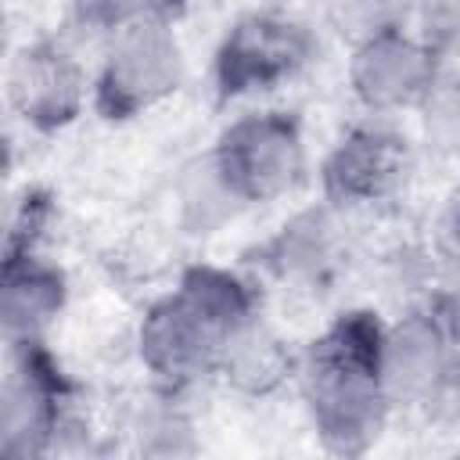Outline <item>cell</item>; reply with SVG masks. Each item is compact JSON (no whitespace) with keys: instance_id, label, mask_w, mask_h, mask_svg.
Listing matches in <instances>:
<instances>
[{"instance_id":"cell-1","label":"cell","mask_w":460,"mask_h":460,"mask_svg":"<svg viewBox=\"0 0 460 460\" xmlns=\"http://www.w3.org/2000/svg\"><path fill=\"white\" fill-rule=\"evenodd\" d=\"M385 320L370 309L338 313L298 356L313 435L338 460H359L388 424L392 399L381 374Z\"/></svg>"},{"instance_id":"cell-2","label":"cell","mask_w":460,"mask_h":460,"mask_svg":"<svg viewBox=\"0 0 460 460\" xmlns=\"http://www.w3.org/2000/svg\"><path fill=\"white\" fill-rule=\"evenodd\" d=\"M180 14L183 7L155 0L144 18L104 43V58L90 93V108L97 119L129 122L180 93L187 79L183 47L176 40Z\"/></svg>"},{"instance_id":"cell-3","label":"cell","mask_w":460,"mask_h":460,"mask_svg":"<svg viewBox=\"0 0 460 460\" xmlns=\"http://www.w3.org/2000/svg\"><path fill=\"white\" fill-rule=\"evenodd\" d=\"M208 151L241 205L277 201L305 176L302 119L284 108L248 111L226 122Z\"/></svg>"},{"instance_id":"cell-4","label":"cell","mask_w":460,"mask_h":460,"mask_svg":"<svg viewBox=\"0 0 460 460\" xmlns=\"http://www.w3.org/2000/svg\"><path fill=\"white\" fill-rule=\"evenodd\" d=\"M316 54L305 22L284 11H248L226 25L212 54V86L219 101L252 97L295 79Z\"/></svg>"},{"instance_id":"cell-5","label":"cell","mask_w":460,"mask_h":460,"mask_svg":"<svg viewBox=\"0 0 460 460\" xmlns=\"http://www.w3.org/2000/svg\"><path fill=\"white\" fill-rule=\"evenodd\" d=\"M72 381L47 341L11 345V370L0 388V460H47L68 424Z\"/></svg>"},{"instance_id":"cell-6","label":"cell","mask_w":460,"mask_h":460,"mask_svg":"<svg viewBox=\"0 0 460 460\" xmlns=\"http://www.w3.org/2000/svg\"><path fill=\"white\" fill-rule=\"evenodd\" d=\"M438 75L442 54L399 18H381L367 25L349 54L352 97L374 115L420 108Z\"/></svg>"},{"instance_id":"cell-7","label":"cell","mask_w":460,"mask_h":460,"mask_svg":"<svg viewBox=\"0 0 460 460\" xmlns=\"http://www.w3.org/2000/svg\"><path fill=\"white\" fill-rule=\"evenodd\" d=\"M93 93V79L61 36H40L22 43L7 65V101L14 115L50 137L68 129Z\"/></svg>"},{"instance_id":"cell-8","label":"cell","mask_w":460,"mask_h":460,"mask_svg":"<svg viewBox=\"0 0 460 460\" xmlns=\"http://www.w3.org/2000/svg\"><path fill=\"white\" fill-rule=\"evenodd\" d=\"M413 172V144L388 122H356L338 137L320 165L327 205H374L406 187Z\"/></svg>"},{"instance_id":"cell-9","label":"cell","mask_w":460,"mask_h":460,"mask_svg":"<svg viewBox=\"0 0 460 460\" xmlns=\"http://www.w3.org/2000/svg\"><path fill=\"white\" fill-rule=\"evenodd\" d=\"M137 356L165 392H180L205 374H216L219 338L180 302L176 291H169L144 309L137 323Z\"/></svg>"},{"instance_id":"cell-10","label":"cell","mask_w":460,"mask_h":460,"mask_svg":"<svg viewBox=\"0 0 460 460\" xmlns=\"http://www.w3.org/2000/svg\"><path fill=\"white\" fill-rule=\"evenodd\" d=\"M456 352L431 313V305L406 309L395 323L385 327V352H381V374L392 406L395 402H431L438 399L456 367Z\"/></svg>"},{"instance_id":"cell-11","label":"cell","mask_w":460,"mask_h":460,"mask_svg":"<svg viewBox=\"0 0 460 460\" xmlns=\"http://www.w3.org/2000/svg\"><path fill=\"white\" fill-rule=\"evenodd\" d=\"M68 302V277L58 262L32 255H11L4 259L0 277V323L4 341H40L47 327L61 316Z\"/></svg>"},{"instance_id":"cell-12","label":"cell","mask_w":460,"mask_h":460,"mask_svg":"<svg viewBox=\"0 0 460 460\" xmlns=\"http://www.w3.org/2000/svg\"><path fill=\"white\" fill-rule=\"evenodd\" d=\"M255 262L277 280L298 288H323L334 270V223L331 205L291 216L273 237L255 248Z\"/></svg>"},{"instance_id":"cell-13","label":"cell","mask_w":460,"mask_h":460,"mask_svg":"<svg viewBox=\"0 0 460 460\" xmlns=\"http://www.w3.org/2000/svg\"><path fill=\"white\" fill-rule=\"evenodd\" d=\"M180 302L219 338H234L248 323L262 320L259 316V291L234 270L216 266V262H190L180 270V280L172 288Z\"/></svg>"},{"instance_id":"cell-14","label":"cell","mask_w":460,"mask_h":460,"mask_svg":"<svg viewBox=\"0 0 460 460\" xmlns=\"http://www.w3.org/2000/svg\"><path fill=\"white\" fill-rule=\"evenodd\" d=\"M216 374L234 392H241L248 399H266L291 374H298V356H291V349L280 341V334H273L262 320H255L219 345Z\"/></svg>"},{"instance_id":"cell-15","label":"cell","mask_w":460,"mask_h":460,"mask_svg":"<svg viewBox=\"0 0 460 460\" xmlns=\"http://www.w3.org/2000/svg\"><path fill=\"white\" fill-rule=\"evenodd\" d=\"M176 198H180V223L187 234H216L223 223H230L244 208L237 201V194L226 187L212 151H205L183 165Z\"/></svg>"},{"instance_id":"cell-16","label":"cell","mask_w":460,"mask_h":460,"mask_svg":"<svg viewBox=\"0 0 460 460\" xmlns=\"http://www.w3.org/2000/svg\"><path fill=\"white\" fill-rule=\"evenodd\" d=\"M417 111L428 151L438 158H460V68H442Z\"/></svg>"},{"instance_id":"cell-17","label":"cell","mask_w":460,"mask_h":460,"mask_svg":"<svg viewBox=\"0 0 460 460\" xmlns=\"http://www.w3.org/2000/svg\"><path fill=\"white\" fill-rule=\"evenodd\" d=\"M129 460H201L198 435L180 410H155L133 435Z\"/></svg>"},{"instance_id":"cell-18","label":"cell","mask_w":460,"mask_h":460,"mask_svg":"<svg viewBox=\"0 0 460 460\" xmlns=\"http://www.w3.org/2000/svg\"><path fill=\"white\" fill-rule=\"evenodd\" d=\"M54 216V198L40 187H25L22 201L11 208V219H7V237H4V259L11 255H32L47 223Z\"/></svg>"},{"instance_id":"cell-19","label":"cell","mask_w":460,"mask_h":460,"mask_svg":"<svg viewBox=\"0 0 460 460\" xmlns=\"http://www.w3.org/2000/svg\"><path fill=\"white\" fill-rule=\"evenodd\" d=\"M428 305L438 316V323H442L453 352L460 356V259H449L446 262V277H442V284H438V291L431 295Z\"/></svg>"},{"instance_id":"cell-20","label":"cell","mask_w":460,"mask_h":460,"mask_svg":"<svg viewBox=\"0 0 460 460\" xmlns=\"http://www.w3.org/2000/svg\"><path fill=\"white\" fill-rule=\"evenodd\" d=\"M438 241H442V255L446 262L449 259H460V187L453 190L442 219H438Z\"/></svg>"}]
</instances>
